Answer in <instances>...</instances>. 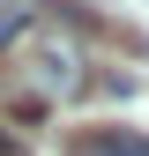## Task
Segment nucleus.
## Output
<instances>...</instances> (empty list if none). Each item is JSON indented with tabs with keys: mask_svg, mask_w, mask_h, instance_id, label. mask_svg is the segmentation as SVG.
I'll list each match as a JSON object with an SVG mask.
<instances>
[{
	"mask_svg": "<svg viewBox=\"0 0 149 156\" xmlns=\"http://www.w3.org/2000/svg\"><path fill=\"white\" fill-rule=\"evenodd\" d=\"M15 45H23V67H30V82L45 89V97H74V89H82V52H74L67 37L23 23V30H15Z\"/></svg>",
	"mask_w": 149,
	"mask_h": 156,
	"instance_id": "obj_1",
	"label": "nucleus"
},
{
	"mask_svg": "<svg viewBox=\"0 0 149 156\" xmlns=\"http://www.w3.org/2000/svg\"><path fill=\"white\" fill-rule=\"evenodd\" d=\"M67 156H149L142 134H119V126H89V134H74Z\"/></svg>",
	"mask_w": 149,
	"mask_h": 156,
	"instance_id": "obj_2",
	"label": "nucleus"
},
{
	"mask_svg": "<svg viewBox=\"0 0 149 156\" xmlns=\"http://www.w3.org/2000/svg\"><path fill=\"white\" fill-rule=\"evenodd\" d=\"M15 30H23V15H0V52L15 45Z\"/></svg>",
	"mask_w": 149,
	"mask_h": 156,
	"instance_id": "obj_3",
	"label": "nucleus"
}]
</instances>
